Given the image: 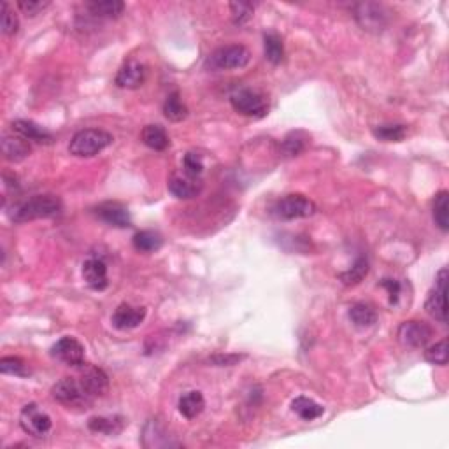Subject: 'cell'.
<instances>
[{
    "instance_id": "obj_31",
    "label": "cell",
    "mask_w": 449,
    "mask_h": 449,
    "mask_svg": "<svg viewBox=\"0 0 449 449\" xmlns=\"http://www.w3.org/2000/svg\"><path fill=\"white\" fill-rule=\"evenodd\" d=\"M434 220L442 232L449 230V194L439 191L434 202Z\"/></svg>"
},
{
    "instance_id": "obj_6",
    "label": "cell",
    "mask_w": 449,
    "mask_h": 449,
    "mask_svg": "<svg viewBox=\"0 0 449 449\" xmlns=\"http://www.w3.org/2000/svg\"><path fill=\"white\" fill-rule=\"evenodd\" d=\"M388 14H390L388 9L377 2H362L355 6V18L358 25L372 34H379L388 27V21H390Z\"/></svg>"
},
{
    "instance_id": "obj_10",
    "label": "cell",
    "mask_w": 449,
    "mask_h": 449,
    "mask_svg": "<svg viewBox=\"0 0 449 449\" xmlns=\"http://www.w3.org/2000/svg\"><path fill=\"white\" fill-rule=\"evenodd\" d=\"M434 335V330L428 323L419 322V320H409V322H404L402 325L399 326V332H397V337H399L400 344L407 346V348H425L428 344V341Z\"/></svg>"
},
{
    "instance_id": "obj_35",
    "label": "cell",
    "mask_w": 449,
    "mask_h": 449,
    "mask_svg": "<svg viewBox=\"0 0 449 449\" xmlns=\"http://www.w3.org/2000/svg\"><path fill=\"white\" fill-rule=\"evenodd\" d=\"M306 147V139L302 137L300 132H291L288 134L286 139L283 140V152L286 153L288 156H297L304 152Z\"/></svg>"
},
{
    "instance_id": "obj_7",
    "label": "cell",
    "mask_w": 449,
    "mask_h": 449,
    "mask_svg": "<svg viewBox=\"0 0 449 449\" xmlns=\"http://www.w3.org/2000/svg\"><path fill=\"white\" fill-rule=\"evenodd\" d=\"M20 425L25 434L32 435V437L43 439L51 432L53 421H51L50 415L44 413L37 404H28V406H25L23 410H21Z\"/></svg>"
},
{
    "instance_id": "obj_2",
    "label": "cell",
    "mask_w": 449,
    "mask_h": 449,
    "mask_svg": "<svg viewBox=\"0 0 449 449\" xmlns=\"http://www.w3.org/2000/svg\"><path fill=\"white\" fill-rule=\"evenodd\" d=\"M112 136L101 128H86V130H79L76 136L72 137L69 144V153L78 158H92V156L98 155L104 152L105 147L112 144Z\"/></svg>"
},
{
    "instance_id": "obj_25",
    "label": "cell",
    "mask_w": 449,
    "mask_h": 449,
    "mask_svg": "<svg viewBox=\"0 0 449 449\" xmlns=\"http://www.w3.org/2000/svg\"><path fill=\"white\" fill-rule=\"evenodd\" d=\"M348 316L357 328H370L377 322V314L374 307L365 302H358L349 307Z\"/></svg>"
},
{
    "instance_id": "obj_26",
    "label": "cell",
    "mask_w": 449,
    "mask_h": 449,
    "mask_svg": "<svg viewBox=\"0 0 449 449\" xmlns=\"http://www.w3.org/2000/svg\"><path fill=\"white\" fill-rule=\"evenodd\" d=\"M178 407H179V413H181L185 418L188 419L197 418L205 407L204 395H202L200 391H188V393H185V395L179 399Z\"/></svg>"
},
{
    "instance_id": "obj_24",
    "label": "cell",
    "mask_w": 449,
    "mask_h": 449,
    "mask_svg": "<svg viewBox=\"0 0 449 449\" xmlns=\"http://www.w3.org/2000/svg\"><path fill=\"white\" fill-rule=\"evenodd\" d=\"M291 410L298 418H302L304 421H313V419L322 418L323 413H325V407L314 402L313 399H307V397H297L291 402Z\"/></svg>"
},
{
    "instance_id": "obj_41",
    "label": "cell",
    "mask_w": 449,
    "mask_h": 449,
    "mask_svg": "<svg viewBox=\"0 0 449 449\" xmlns=\"http://www.w3.org/2000/svg\"><path fill=\"white\" fill-rule=\"evenodd\" d=\"M242 358L244 357H239V355H216V357H213V362L220 367H224V365H236Z\"/></svg>"
},
{
    "instance_id": "obj_38",
    "label": "cell",
    "mask_w": 449,
    "mask_h": 449,
    "mask_svg": "<svg viewBox=\"0 0 449 449\" xmlns=\"http://www.w3.org/2000/svg\"><path fill=\"white\" fill-rule=\"evenodd\" d=\"M182 167H185V174L190 178H198L204 171V162L202 156L197 153H186L185 160H182Z\"/></svg>"
},
{
    "instance_id": "obj_19",
    "label": "cell",
    "mask_w": 449,
    "mask_h": 449,
    "mask_svg": "<svg viewBox=\"0 0 449 449\" xmlns=\"http://www.w3.org/2000/svg\"><path fill=\"white\" fill-rule=\"evenodd\" d=\"M32 153L30 143L21 136H4L2 137V155L9 162H21Z\"/></svg>"
},
{
    "instance_id": "obj_9",
    "label": "cell",
    "mask_w": 449,
    "mask_h": 449,
    "mask_svg": "<svg viewBox=\"0 0 449 449\" xmlns=\"http://www.w3.org/2000/svg\"><path fill=\"white\" fill-rule=\"evenodd\" d=\"M76 368H79V384H81L83 391H85V395L88 397V400L107 393L109 377L102 368L88 364H83Z\"/></svg>"
},
{
    "instance_id": "obj_14",
    "label": "cell",
    "mask_w": 449,
    "mask_h": 449,
    "mask_svg": "<svg viewBox=\"0 0 449 449\" xmlns=\"http://www.w3.org/2000/svg\"><path fill=\"white\" fill-rule=\"evenodd\" d=\"M51 395L54 400H59L62 404H83L88 402V397L85 395L79 381L74 377H63L59 383L51 388Z\"/></svg>"
},
{
    "instance_id": "obj_12",
    "label": "cell",
    "mask_w": 449,
    "mask_h": 449,
    "mask_svg": "<svg viewBox=\"0 0 449 449\" xmlns=\"http://www.w3.org/2000/svg\"><path fill=\"white\" fill-rule=\"evenodd\" d=\"M146 76H147V70L144 63L137 62V60H128V62L118 70L114 83H116L120 88L137 90L144 85Z\"/></svg>"
},
{
    "instance_id": "obj_11",
    "label": "cell",
    "mask_w": 449,
    "mask_h": 449,
    "mask_svg": "<svg viewBox=\"0 0 449 449\" xmlns=\"http://www.w3.org/2000/svg\"><path fill=\"white\" fill-rule=\"evenodd\" d=\"M51 357L69 367H79L85 364V348L74 337H62L51 348Z\"/></svg>"
},
{
    "instance_id": "obj_34",
    "label": "cell",
    "mask_w": 449,
    "mask_h": 449,
    "mask_svg": "<svg viewBox=\"0 0 449 449\" xmlns=\"http://www.w3.org/2000/svg\"><path fill=\"white\" fill-rule=\"evenodd\" d=\"M0 372L2 374H11V376H28L27 365L18 357H6L0 360Z\"/></svg>"
},
{
    "instance_id": "obj_16",
    "label": "cell",
    "mask_w": 449,
    "mask_h": 449,
    "mask_svg": "<svg viewBox=\"0 0 449 449\" xmlns=\"http://www.w3.org/2000/svg\"><path fill=\"white\" fill-rule=\"evenodd\" d=\"M143 444L146 448H174L179 446V442L172 441L171 435L167 434L165 426L158 419H149L143 430Z\"/></svg>"
},
{
    "instance_id": "obj_18",
    "label": "cell",
    "mask_w": 449,
    "mask_h": 449,
    "mask_svg": "<svg viewBox=\"0 0 449 449\" xmlns=\"http://www.w3.org/2000/svg\"><path fill=\"white\" fill-rule=\"evenodd\" d=\"M12 132L27 139L28 143H39V144H51L53 143V136L48 132L46 128L37 125L30 120H16L12 121Z\"/></svg>"
},
{
    "instance_id": "obj_40",
    "label": "cell",
    "mask_w": 449,
    "mask_h": 449,
    "mask_svg": "<svg viewBox=\"0 0 449 449\" xmlns=\"http://www.w3.org/2000/svg\"><path fill=\"white\" fill-rule=\"evenodd\" d=\"M381 286L386 288L388 290V295H390V304H397V300H399V295H400L399 281H397V279L384 278L383 281H381Z\"/></svg>"
},
{
    "instance_id": "obj_4",
    "label": "cell",
    "mask_w": 449,
    "mask_h": 449,
    "mask_svg": "<svg viewBox=\"0 0 449 449\" xmlns=\"http://www.w3.org/2000/svg\"><path fill=\"white\" fill-rule=\"evenodd\" d=\"M249 59H251V53L248 48L240 46V44H230V46L218 48L214 53H211L207 59V67L213 70L242 69L248 65Z\"/></svg>"
},
{
    "instance_id": "obj_17",
    "label": "cell",
    "mask_w": 449,
    "mask_h": 449,
    "mask_svg": "<svg viewBox=\"0 0 449 449\" xmlns=\"http://www.w3.org/2000/svg\"><path fill=\"white\" fill-rule=\"evenodd\" d=\"M83 278L92 290L102 291L109 286L107 267L98 258H90L83 264Z\"/></svg>"
},
{
    "instance_id": "obj_32",
    "label": "cell",
    "mask_w": 449,
    "mask_h": 449,
    "mask_svg": "<svg viewBox=\"0 0 449 449\" xmlns=\"http://www.w3.org/2000/svg\"><path fill=\"white\" fill-rule=\"evenodd\" d=\"M367 274H368V262L367 258L360 256L349 271L342 272V274L339 275V279H341L342 284H346V286H353V284L360 283L362 279H364Z\"/></svg>"
},
{
    "instance_id": "obj_13",
    "label": "cell",
    "mask_w": 449,
    "mask_h": 449,
    "mask_svg": "<svg viewBox=\"0 0 449 449\" xmlns=\"http://www.w3.org/2000/svg\"><path fill=\"white\" fill-rule=\"evenodd\" d=\"M95 216L102 220L104 223L111 224V227H118V229H127L132 224V218L125 205L118 204V202H104L95 209Z\"/></svg>"
},
{
    "instance_id": "obj_20",
    "label": "cell",
    "mask_w": 449,
    "mask_h": 449,
    "mask_svg": "<svg viewBox=\"0 0 449 449\" xmlns=\"http://www.w3.org/2000/svg\"><path fill=\"white\" fill-rule=\"evenodd\" d=\"M169 191L174 195L176 198L181 200H188V198L197 197L202 191V182L197 181V178H190V176H172L169 179Z\"/></svg>"
},
{
    "instance_id": "obj_39",
    "label": "cell",
    "mask_w": 449,
    "mask_h": 449,
    "mask_svg": "<svg viewBox=\"0 0 449 449\" xmlns=\"http://www.w3.org/2000/svg\"><path fill=\"white\" fill-rule=\"evenodd\" d=\"M16 6H18V9H20L25 16L34 18V16L41 14V12L50 6V0H20Z\"/></svg>"
},
{
    "instance_id": "obj_37",
    "label": "cell",
    "mask_w": 449,
    "mask_h": 449,
    "mask_svg": "<svg viewBox=\"0 0 449 449\" xmlns=\"http://www.w3.org/2000/svg\"><path fill=\"white\" fill-rule=\"evenodd\" d=\"M230 11H232L233 23L244 25L253 16V4H248V2H232L230 4Z\"/></svg>"
},
{
    "instance_id": "obj_29",
    "label": "cell",
    "mask_w": 449,
    "mask_h": 449,
    "mask_svg": "<svg viewBox=\"0 0 449 449\" xmlns=\"http://www.w3.org/2000/svg\"><path fill=\"white\" fill-rule=\"evenodd\" d=\"M372 134H374L376 139L383 140V143H400V140L406 139L407 127L400 123L379 125V127L372 128Z\"/></svg>"
},
{
    "instance_id": "obj_8",
    "label": "cell",
    "mask_w": 449,
    "mask_h": 449,
    "mask_svg": "<svg viewBox=\"0 0 449 449\" xmlns=\"http://www.w3.org/2000/svg\"><path fill=\"white\" fill-rule=\"evenodd\" d=\"M446 295H448V271L441 269L435 278L434 290L428 293L425 302L426 313L437 322L448 323V307H446Z\"/></svg>"
},
{
    "instance_id": "obj_27",
    "label": "cell",
    "mask_w": 449,
    "mask_h": 449,
    "mask_svg": "<svg viewBox=\"0 0 449 449\" xmlns=\"http://www.w3.org/2000/svg\"><path fill=\"white\" fill-rule=\"evenodd\" d=\"M264 50H265V59L274 65H279L284 59V46L283 39L279 37L275 32H269L264 35Z\"/></svg>"
},
{
    "instance_id": "obj_30",
    "label": "cell",
    "mask_w": 449,
    "mask_h": 449,
    "mask_svg": "<svg viewBox=\"0 0 449 449\" xmlns=\"http://www.w3.org/2000/svg\"><path fill=\"white\" fill-rule=\"evenodd\" d=\"M163 114H165L167 120L171 121H182L186 116H188V107L182 104L181 95L179 92H172L169 97L165 98V104H163Z\"/></svg>"
},
{
    "instance_id": "obj_3",
    "label": "cell",
    "mask_w": 449,
    "mask_h": 449,
    "mask_svg": "<svg viewBox=\"0 0 449 449\" xmlns=\"http://www.w3.org/2000/svg\"><path fill=\"white\" fill-rule=\"evenodd\" d=\"M314 213H316V204L311 198H307L306 195L300 194L284 195L272 205L271 209L272 216L283 221L309 218Z\"/></svg>"
},
{
    "instance_id": "obj_15",
    "label": "cell",
    "mask_w": 449,
    "mask_h": 449,
    "mask_svg": "<svg viewBox=\"0 0 449 449\" xmlns=\"http://www.w3.org/2000/svg\"><path fill=\"white\" fill-rule=\"evenodd\" d=\"M147 311L144 307H132L128 304H121L112 314V326L118 330H132L137 328L146 320Z\"/></svg>"
},
{
    "instance_id": "obj_36",
    "label": "cell",
    "mask_w": 449,
    "mask_h": 449,
    "mask_svg": "<svg viewBox=\"0 0 449 449\" xmlns=\"http://www.w3.org/2000/svg\"><path fill=\"white\" fill-rule=\"evenodd\" d=\"M18 27H20L18 16L12 11L11 6L4 2L2 4V32H4V35H14L18 32Z\"/></svg>"
},
{
    "instance_id": "obj_33",
    "label": "cell",
    "mask_w": 449,
    "mask_h": 449,
    "mask_svg": "<svg viewBox=\"0 0 449 449\" xmlns=\"http://www.w3.org/2000/svg\"><path fill=\"white\" fill-rule=\"evenodd\" d=\"M425 360L434 365H441V367L448 365V339H442L441 342H435L434 346H430L425 351Z\"/></svg>"
},
{
    "instance_id": "obj_5",
    "label": "cell",
    "mask_w": 449,
    "mask_h": 449,
    "mask_svg": "<svg viewBox=\"0 0 449 449\" xmlns=\"http://www.w3.org/2000/svg\"><path fill=\"white\" fill-rule=\"evenodd\" d=\"M230 104L239 114L249 118H264L269 111L267 98L251 88H239L230 95Z\"/></svg>"
},
{
    "instance_id": "obj_1",
    "label": "cell",
    "mask_w": 449,
    "mask_h": 449,
    "mask_svg": "<svg viewBox=\"0 0 449 449\" xmlns=\"http://www.w3.org/2000/svg\"><path fill=\"white\" fill-rule=\"evenodd\" d=\"M62 209L63 204L56 195H34L32 198H27V200L14 205L11 213H9V218L14 223H27V221L59 216Z\"/></svg>"
},
{
    "instance_id": "obj_21",
    "label": "cell",
    "mask_w": 449,
    "mask_h": 449,
    "mask_svg": "<svg viewBox=\"0 0 449 449\" xmlns=\"http://www.w3.org/2000/svg\"><path fill=\"white\" fill-rule=\"evenodd\" d=\"M140 139L147 147H152L155 152H163V149L171 146V139H169L162 125H147V127H144Z\"/></svg>"
},
{
    "instance_id": "obj_23",
    "label": "cell",
    "mask_w": 449,
    "mask_h": 449,
    "mask_svg": "<svg viewBox=\"0 0 449 449\" xmlns=\"http://www.w3.org/2000/svg\"><path fill=\"white\" fill-rule=\"evenodd\" d=\"M86 8H88V11L92 12L93 16H97V18H107V20L120 18L125 11V4L120 2V0H93V2L86 4Z\"/></svg>"
},
{
    "instance_id": "obj_22",
    "label": "cell",
    "mask_w": 449,
    "mask_h": 449,
    "mask_svg": "<svg viewBox=\"0 0 449 449\" xmlns=\"http://www.w3.org/2000/svg\"><path fill=\"white\" fill-rule=\"evenodd\" d=\"M88 428L95 434H104V435H118L121 434V430L125 428V419L121 416H95L90 418Z\"/></svg>"
},
{
    "instance_id": "obj_28",
    "label": "cell",
    "mask_w": 449,
    "mask_h": 449,
    "mask_svg": "<svg viewBox=\"0 0 449 449\" xmlns=\"http://www.w3.org/2000/svg\"><path fill=\"white\" fill-rule=\"evenodd\" d=\"M132 242L137 251L153 253L162 248L163 239L160 237V233L153 232V230H143V232H137L136 236H134Z\"/></svg>"
}]
</instances>
